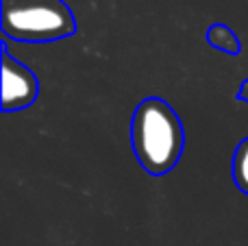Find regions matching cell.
I'll return each mask as SVG.
<instances>
[{
    "label": "cell",
    "instance_id": "6da1fadb",
    "mask_svg": "<svg viewBox=\"0 0 248 246\" xmlns=\"http://www.w3.org/2000/svg\"><path fill=\"white\" fill-rule=\"evenodd\" d=\"M131 146L150 177L168 174L183 157L185 129L181 116L159 96L144 98L131 116Z\"/></svg>",
    "mask_w": 248,
    "mask_h": 246
},
{
    "label": "cell",
    "instance_id": "7a4b0ae2",
    "mask_svg": "<svg viewBox=\"0 0 248 246\" xmlns=\"http://www.w3.org/2000/svg\"><path fill=\"white\" fill-rule=\"evenodd\" d=\"M0 29L13 42L48 44L72 37L77 17L63 0H2Z\"/></svg>",
    "mask_w": 248,
    "mask_h": 246
},
{
    "label": "cell",
    "instance_id": "3957f363",
    "mask_svg": "<svg viewBox=\"0 0 248 246\" xmlns=\"http://www.w3.org/2000/svg\"><path fill=\"white\" fill-rule=\"evenodd\" d=\"M2 111L29 109L39 96V78L22 61L13 59L9 52V39L2 37Z\"/></svg>",
    "mask_w": 248,
    "mask_h": 246
},
{
    "label": "cell",
    "instance_id": "277c9868",
    "mask_svg": "<svg viewBox=\"0 0 248 246\" xmlns=\"http://www.w3.org/2000/svg\"><path fill=\"white\" fill-rule=\"evenodd\" d=\"M205 39L209 46L218 48L220 52H227V55H231V57H237L242 52V44H240V39H237L235 31L227 24H220V22L218 24H211L209 29H207Z\"/></svg>",
    "mask_w": 248,
    "mask_h": 246
},
{
    "label": "cell",
    "instance_id": "5b68a950",
    "mask_svg": "<svg viewBox=\"0 0 248 246\" xmlns=\"http://www.w3.org/2000/svg\"><path fill=\"white\" fill-rule=\"evenodd\" d=\"M233 183L242 194L248 196V138H244L233 151Z\"/></svg>",
    "mask_w": 248,
    "mask_h": 246
},
{
    "label": "cell",
    "instance_id": "8992f818",
    "mask_svg": "<svg viewBox=\"0 0 248 246\" xmlns=\"http://www.w3.org/2000/svg\"><path fill=\"white\" fill-rule=\"evenodd\" d=\"M235 98L242 100V103H248V78H246V81H242V85H240V90H237Z\"/></svg>",
    "mask_w": 248,
    "mask_h": 246
}]
</instances>
